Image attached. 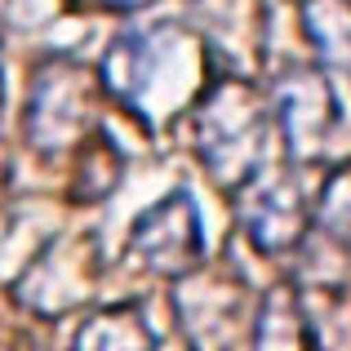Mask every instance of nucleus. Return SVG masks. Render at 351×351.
I'll list each match as a JSON object with an SVG mask.
<instances>
[{"label":"nucleus","instance_id":"2","mask_svg":"<svg viewBox=\"0 0 351 351\" xmlns=\"http://www.w3.org/2000/svg\"><path fill=\"white\" fill-rule=\"evenodd\" d=\"M165 71L182 80H200V62L191 53V40L182 36V27H129V32L116 36L112 49L98 62L103 89L147 125L173 112L160 85Z\"/></svg>","mask_w":351,"mask_h":351},{"label":"nucleus","instance_id":"13","mask_svg":"<svg viewBox=\"0 0 351 351\" xmlns=\"http://www.w3.org/2000/svg\"><path fill=\"white\" fill-rule=\"evenodd\" d=\"M120 182V156L103 134H89V152L76 173V200H103Z\"/></svg>","mask_w":351,"mask_h":351},{"label":"nucleus","instance_id":"3","mask_svg":"<svg viewBox=\"0 0 351 351\" xmlns=\"http://www.w3.org/2000/svg\"><path fill=\"white\" fill-rule=\"evenodd\" d=\"M245 298H249L245 276L232 271V267L200 263L187 276H178L173 311H178L187 343L196 351H232L236 338L245 334V316H249Z\"/></svg>","mask_w":351,"mask_h":351},{"label":"nucleus","instance_id":"7","mask_svg":"<svg viewBox=\"0 0 351 351\" xmlns=\"http://www.w3.org/2000/svg\"><path fill=\"white\" fill-rule=\"evenodd\" d=\"M271 116H276V129L285 138V152L293 160H316L329 147V138L338 134L343 107H338L334 85L320 71L293 67L271 89Z\"/></svg>","mask_w":351,"mask_h":351},{"label":"nucleus","instance_id":"10","mask_svg":"<svg viewBox=\"0 0 351 351\" xmlns=\"http://www.w3.org/2000/svg\"><path fill=\"white\" fill-rule=\"evenodd\" d=\"M254 347L258 351H311L302 298L293 293V285H276L263 298L258 320H254Z\"/></svg>","mask_w":351,"mask_h":351},{"label":"nucleus","instance_id":"12","mask_svg":"<svg viewBox=\"0 0 351 351\" xmlns=\"http://www.w3.org/2000/svg\"><path fill=\"white\" fill-rule=\"evenodd\" d=\"M298 298L307 343L316 351H351V289H307Z\"/></svg>","mask_w":351,"mask_h":351},{"label":"nucleus","instance_id":"15","mask_svg":"<svg viewBox=\"0 0 351 351\" xmlns=\"http://www.w3.org/2000/svg\"><path fill=\"white\" fill-rule=\"evenodd\" d=\"M107 9H143V5H152V0H103Z\"/></svg>","mask_w":351,"mask_h":351},{"label":"nucleus","instance_id":"11","mask_svg":"<svg viewBox=\"0 0 351 351\" xmlns=\"http://www.w3.org/2000/svg\"><path fill=\"white\" fill-rule=\"evenodd\" d=\"M302 27L316 58L351 76V0H302Z\"/></svg>","mask_w":351,"mask_h":351},{"label":"nucleus","instance_id":"8","mask_svg":"<svg viewBox=\"0 0 351 351\" xmlns=\"http://www.w3.org/2000/svg\"><path fill=\"white\" fill-rule=\"evenodd\" d=\"M129 249L143 258L152 271L165 276H187L191 267L205 263V232H200V209L187 191H169L143 209L129 232Z\"/></svg>","mask_w":351,"mask_h":351},{"label":"nucleus","instance_id":"14","mask_svg":"<svg viewBox=\"0 0 351 351\" xmlns=\"http://www.w3.org/2000/svg\"><path fill=\"white\" fill-rule=\"evenodd\" d=\"M316 223L320 232L347 240L351 236V165H343L338 173H329V182L320 187V200H316Z\"/></svg>","mask_w":351,"mask_h":351},{"label":"nucleus","instance_id":"9","mask_svg":"<svg viewBox=\"0 0 351 351\" xmlns=\"http://www.w3.org/2000/svg\"><path fill=\"white\" fill-rule=\"evenodd\" d=\"M76 351H156V334L138 302H116L85 320L76 334Z\"/></svg>","mask_w":351,"mask_h":351},{"label":"nucleus","instance_id":"4","mask_svg":"<svg viewBox=\"0 0 351 351\" xmlns=\"http://www.w3.org/2000/svg\"><path fill=\"white\" fill-rule=\"evenodd\" d=\"M94 120V76L76 58H49L27 94V143L36 152H67L89 134Z\"/></svg>","mask_w":351,"mask_h":351},{"label":"nucleus","instance_id":"5","mask_svg":"<svg viewBox=\"0 0 351 351\" xmlns=\"http://www.w3.org/2000/svg\"><path fill=\"white\" fill-rule=\"evenodd\" d=\"M236 214L258 254H285L307 236L311 200L293 169L263 165L245 187H236Z\"/></svg>","mask_w":351,"mask_h":351},{"label":"nucleus","instance_id":"6","mask_svg":"<svg viewBox=\"0 0 351 351\" xmlns=\"http://www.w3.org/2000/svg\"><path fill=\"white\" fill-rule=\"evenodd\" d=\"M98 276H103V249H98V240L85 236V232L58 236L32 263V271L18 280V293L40 316H62V311L94 298Z\"/></svg>","mask_w":351,"mask_h":351},{"label":"nucleus","instance_id":"1","mask_svg":"<svg viewBox=\"0 0 351 351\" xmlns=\"http://www.w3.org/2000/svg\"><path fill=\"white\" fill-rule=\"evenodd\" d=\"M276 134L271 98L258 94L249 80H218L200 98V120H196V147L200 165L218 187L236 191L267 165Z\"/></svg>","mask_w":351,"mask_h":351}]
</instances>
